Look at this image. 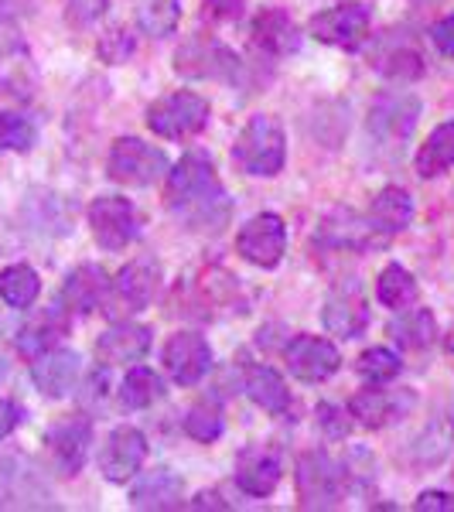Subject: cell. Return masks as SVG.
<instances>
[{
  "mask_svg": "<svg viewBox=\"0 0 454 512\" xmlns=\"http://www.w3.org/2000/svg\"><path fill=\"white\" fill-rule=\"evenodd\" d=\"M168 209L185 219L195 233H219L229 222V198L222 192L212 158L205 151H188L168 171Z\"/></svg>",
  "mask_w": 454,
  "mask_h": 512,
  "instance_id": "obj_1",
  "label": "cell"
},
{
  "mask_svg": "<svg viewBox=\"0 0 454 512\" xmlns=\"http://www.w3.org/2000/svg\"><path fill=\"white\" fill-rule=\"evenodd\" d=\"M233 161L253 178L280 175L287 161V137H284L280 120L270 117V113L250 117V123L239 130V137L233 144Z\"/></svg>",
  "mask_w": 454,
  "mask_h": 512,
  "instance_id": "obj_2",
  "label": "cell"
},
{
  "mask_svg": "<svg viewBox=\"0 0 454 512\" xmlns=\"http://www.w3.org/2000/svg\"><path fill=\"white\" fill-rule=\"evenodd\" d=\"M106 171L117 185L127 188H147L154 181L168 178V154L154 144H144L140 137H120L110 147Z\"/></svg>",
  "mask_w": 454,
  "mask_h": 512,
  "instance_id": "obj_3",
  "label": "cell"
},
{
  "mask_svg": "<svg viewBox=\"0 0 454 512\" xmlns=\"http://www.w3.org/2000/svg\"><path fill=\"white\" fill-rule=\"evenodd\" d=\"M345 468L328 451H308L297 458V499L304 509H332L342 502Z\"/></svg>",
  "mask_w": 454,
  "mask_h": 512,
  "instance_id": "obj_4",
  "label": "cell"
},
{
  "mask_svg": "<svg viewBox=\"0 0 454 512\" xmlns=\"http://www.w3.org/2000/svg\"><path fill=\"white\" fill-rule=\"evenodd\" d=\"M420 117V103L410 93L396 89V93H383L369 110V134L379 140V147L403 154V144L410 140Z\"/></svg>",
  "mask_w": 454,
  "mask_h": 512,
  "instance_id": "obj_5",
  "label": "cell"
},
{
  "mask_svg": "<svg viewBox=\"0 0 454 512\" xmlns=\"http://www.w3.org/2000/svg\"><path fill=\"white\" fill-rule=\"evenodd\" d=\"M89 226H93L96 243L110 253L127 250L140 236V216H137L134 202L120 195L93 198V205H89Z\"/></svg>",
  "mask_w": 454,
  "mask_h": 512,
  "instance_id": "obj_6",
  "label": "cell"
},
{
  "mask_svg": "<svg viewBox=\"0 0 454 512\" xmlns=\"http://www.w3.org/2000/svg\"><path fill=\"white\" fill-rule=\"evenodd\" d=\"M209 123V99H202L198 93H171L161 96L158 103L147 110V127L158 137L181 140L192 137Z\"/></svg>",
  "mask_w": 454,
  "mask_h": 512,
  "instance_id": "obj_7",
  "label": "cell"
},
{
  "mask_svg": "<svg viewBox=\"0 0 454 512\" xmlns=\"http://www.w3.org/2000/svg\"><path fill=\"white\" fill-rule=\"evenodd\" d=\"M175 72L188 79H236L239 59L222 41L209 35H195L175 52Z\"/></svg>",
  "mask_w": 454,
  "mask_h": 512,
  "instance_id": "obj_8",
  "label": "cell"
},
{
  "mask_svg": "<svg viewBox=\"0 0 454 512\" xmlns=\"http://www.w3.org/2000/svg\"><path fill=\"white\" fill-rule=\"evenodd\" d=\"M89 444H93V424L82 414H69L62 420H55L45 431V448L52 454V465L62 475H76L86 465Z\"/></svg>",
  "mask_w": 454,
  "mask_h": 512,
  "instance_id": "obj_9",
  "label": "cell"
},
{
  "mask_svg": "<svg viewBox=\"0 0 454 512\" xmlns=\"http://www.w3.org/2000/svg\"><path fill=\"white\" fill-rule=\"evenodd\" d=\"M236 250L243 260H250L253 267H277L280 256L287 250V226L284 219L274 212H260L239 229Z\"/></svg>",
  "mask_w": 454,
  "mask_h": 512,
  "instance_id": "obj_10",
  "label": "cell"
},
{
  "mask_svg": "<svg viewBox=\"0 0 454 512\" xmlns=\"http://www.w3.org/2000/svg\"><path fill=\"white\" fill-rule=\"evenodd\" d=\"M366 325H369L366 287H362L356 277L338 280L325 297V328L332 335L356 338V335L366 332Z\"/></svg>",
  "mask_w": 454,
  "mask_h": 512,
  "instance_id": "obj_11",
  "label": "cell"
},
{
  "mask_svg": "<svg viewBox=\"0 0 454 512\" xmlns=\"http://www.w3.org/2000/svg\"><path fill=\"white\" fill-rule=\"evenodd\" d=\"M284 355H287L291 376H297L301 383H321V379L335 376L338 366H342V352H338L328 338H318V335L291 338Z\"/></svg>",
  "mask_w": 454,
  "mask_h": 512,
  "instance_id": "obj_12",
  "label": "cell"
},
{
  "mask_svg": "<svg viewBox=\"0 0 454 512\" xmlns=\"http://www.w3.org/2000/svg\"><path fill=\"white\" fill-rule=\"evenodd\" d=\"M369 11L362 4H338L311 18V35L335 48H359L369 38Z\"/></svg>",
  "mask_w": 454,
  "mask_h": 512,
  "instance_id": "obj_13",
  "label": "cell"
},
{
  "mask_svg": "<svg viewBox=\"0 0 454 512\" xmlns=\"http://www.w3.org/2000/svg\"><path fill=\"white\" fill-rule=\"evenodd\" d=\"M147 458V437L137 431V427H117L110 437H106L103 451H99V472H103L106 482H127L140 472Z\"/></svg>",
  "mask_w": 454,
  "mask_h": 512,
  "instance_id": "obj_14",
  "label": "cell"
},
{
  "mask_svg": "<svg viewBox=\"0 0 454 512\" xmlns=\"http://www.w3.org/2000/svg\"><path fill=\"white\" fill-rule=\"evenodd\" d=\"M417 396L410 390H379V383H373L369 390H359L356 396L349 400V414L359 420L362 427H379L393 424V420L407 417L414 410Z\"/></svg>",
  "mask_w": 454,
  "mask_h": 512,
  "instance_id": "obj_15",
  "label": "cell"
},
{
  "mask_svg": "<svg viewBox=\"0 0 454 512\" xmlns=\"http://www.w3.org/2000/svg\"><path fill=\"white\" fill-rule=\"evenodd\" d=\"M164 369L181 386H195L212 369V349L198 332H178L164 345Z\"/></svg>",
  "mask_w": 454,
  "mask_h": 512,
  "instance_id": "obj_16",
  "label": "cell"
},
{
  "mask_svg": "<svg viewBox=\"0 0 454 512\" xmlns=\"http://www.w3.org/2000/svg\"><path fill=\"white\" fill-rule=\"evenodd\" d=\"M31 379H35L38 393L48 400H62L72 393L79 379V355L72 349H48L38 359H31Z\"/></svg>",
  "mask_w": 454,
  "mask_h": 512,
  "instance_id": "obj_17",
  "label": "cell"
},
{
  "mask_svg": "<svg viewBox=\"0 0 454 512\" xmlns=\"http://www.w3.org/2000/svg\"><path fill=\"white\" fill-rule=\"evenodd\" d=\"M158 291H161V267L158 260H147V256L130 260L117 274V280H113V294H117V301L127 311H144L158 297Z\"/></svg>",
  "mask_w": 454,
  "mask_h": 512,
  "instance_id": "obj_18",
  "label": "cell"
},
{
  "mask_svg": "<svg viewBox=\"0 0 454 512\" xmlns=\"http://www.w3.org/2000/svg\"><path fill=\"white\" fill-rule=\"evenodd\" d=\"M110 294V274L96 263H79L62 284V304L69 311H79V315H89L103 304V297Z\"/></svg>",
  "mask_w": 454,
  "mask_h": 512,
  "instance_id": "obj_19",
  "label": "cell"
},
{
  "mask_svg": "<svg viewBox=\"0 0 454 512\" xmlns=\"http://www.w3.org/2000/svg\"><path fill=\"white\" fill-rule=\"evenodd\" d=\"M151 349V328L144 325H130V321H120V325L106 328L96 342V355L106 362V366H127V362H140Z\"/></svg>",
  "mask_w": 454,
  "mask_h": 512,
  "instance_id": "obj_20",
  "label": "cell"
},
{
  "mask_svg": "<svg viewBox=\"0 0 454 512\" xmlns=\"http://www.w3.org/2000/svg\"><path fill=\"white\" fill-rule=\"evenodd\" d=\"M280 482V458L267 448H250L239 454L236 485L253 499H267Z\"/></svg>",
  "mask_w": 454,
  "mask_h": 512,
  "instance_id": "obj_21",
  "label": "cell"
},
{
  "mask_svg": "<svg viewBox=\"0 0 454 512\" xmlns=\"http://www.w3.org/2000/svg\"><path fill=\"white\" fill-rule=\"evenodd\" d=\"M65 328H69V318H65V304L62 297L52 304V308L45 311L41 318L28 321V325L21 328L18 338H14V345H18V355H24V359H38L41 352L55 349V342L65 335Z\"/></svg>",
  "mask_w": 454,
  "mask_h": 512,
  "instance_id": "obj_22",
  "label": "cell"
},
{
  "mask_svg": "<svg viewBox=\"0 0 454 512\" xmlns=\"http://www.w3.org/2000/svg\"><path fill=\"white\" fill-rule=\"evenodd\" d=\"M366 219H369V226H373L379 236L403 233V229L410 226V219H414V198L403 192V188H396V185L383 188V192L373 198V205H369Z\"/></svg>",
  "mask_w": 454,
  "mask_h": 512,
  "instance_id": "obj_23",
  "label": "cell"
},
{
  "mask_svg": "<svg viewBox=\"0 0 454 512\" xmlns=\"http://www.w3.org/2000/svg\"><path fill=\"white\" fill-rule=\"evenodd\" d=\"M181 492H185V485H181V478L171 472V468H154V472H147L134 485L130 502H134L137 509H154V512L178 509L181 506Z\"/></svg>",
  "mask_w": 454,
  "mask_h": 512,
  "instance_id": "obj_24",
  "label": "cell"
},
{
  "mask_svg": "<svg viewBox=\"0 0 454 512\" xmlns=\"http://www.w3.org/2000/svg\"><path fill=\"white\" fill-rule=\"evenodd\" d=\"M253 41L270 55H291L301 45L291 14L280 11V7H267L253 18Z\"/></svg>",
  "mask_w": 454,
  "mask_h": 512,
  "instance_id": "obj_25",
  "label": "cell"
},
{
  "mask_svg": "<svg viewBox=\"0 0 454 512\" xmlns=\"http://www.w3.org/2000/svg\"><path fill=\"white\" fill-rule=\"evenodd\" d=\"M246 393L260 410H267L274 417L287 414V407H291V390H287L284 376L270 366H253L246 373Z\"/></svg>",
  "mask_w": 454,
  "mask_h": 512,
  "instance_id": "obj_26",
  "label": "cell"
},
{
  "mask_svg": "<svg viewBox=\"0 0 454 512\" xmlns=\"http://www.w3.org/2000/svg\"><path fill=\"white\" fill-rule=\"evenodd\" d=\"M35 69L18 38H0V89L14 96H31Z\"/></svg>",
  "mask_w": 454,
  "mask_h": 512,
  "instance_id": "obj_27",
  "label": "cell"
},
{
  "mask_svg": "<svg viewBox=\"0 0 454 512\" xmlns=\"http://www.w3.org/2000/svg\"><path fill=\"white\" fill-rule=\"evenodd\" d=\"M376 229L369 226V219L366 222H359L352 212H338L335 219H325L318 226V239L321 243H328V246H338V250H366L369 243H376Z\"/></svg>",
  "mask_w": 454,
  "mask_h": 512,
  "instance_id": "obj_28",
  "label": "cell"
},
{
  "mask_svg": "<svg viewBox=\"0 0 454 512\" xmlns=\"http://www.w3.org/2000/svg\"><path fill=\"white\" fill-rule=\"evenodd\" d=\"M390 335L400 349H410V352H420L427 345H434V335H437V321L427 308H417V311H403L400 318L390 321Z\"/></svg>",
  "mask_w": 454,
  "mask_h": 512,
  "instance_id": "obj_29",
  "label": "cell"
},
{
  "mask_svg": "<svg viewBox=\"0 0 454 512\" xmlns=\"http://www.w3.org/2000/svg\"><path fill=\"white\" fill-rule=\"evenodd\" d=\"M41 294V280L28 263H14V267L0 270V301L7 308H31Z\"/></svg>",
  "mask_w": 454,
  "mask_h": 512,
  "instance_id": "obj_30",
  "label": "cell"
},
{
  "mask_svg": "<svg viewBox=\"0 0 454 512\" xmlns=\"http://www.w3.org/2000/svg\"><path fill=\"white\" fill-rule=\"evenodd\" d=\"M454 164V123H441L417 154V175L437 178Z\"/></svg>",
  "mask_w": 454,
  "mask_h": 512,
  "instance_id": "obj_31",
  "label": "cell"
},
{
  "mask_svg": "<svg viewBox=\"0 0 454 512\" xmlns=\"http://www.w3.org/2000/svg\"><path fill=\"white\" fill-rule=\"evenodd\" d=\"M376 297H379V304H386V308H393V311L410 308V304L417 301L414 274H410L407 267H400V263H390L376 280Z\"/></svg>",
  "mask_w": 454,
  "mask_h": 512,
  "instance_id": "obj_32",
  "label": "cell"
},
{
  "mask_svg": "<svg viewBox=\"0 0 454 512\" xmlns=\"http://www.w3.org/2000/svg\"><path fill=\"white\" fill-rule=\"evenodd\" d=\"M161 396H164L161 376L154 373V369H147V366L130 369V373L123 376V383H120V403L127 410H144V407H151V403H158Z\"/></svg>",
  "mask_w": 454,
  "mask_h": 512,
  "instance_id": "obj_33",
  "label": "cell"
},
{
  "mask_svg": "<svg viewBox=\"0 0 454 512\" xmlns=\"http://www.w3.org/2000/svg\"><path fill=\"white\" fill-rule=\"evenodd\" d=\"M178 21H181L178 0H140L137 24H140V31H144V35L168 38V35H175Z\"/></svg>",
  "mask_w": 454,
  "mask_h": 512,
  "instance_id": "obj_34",
  "label": "cell"
},
{
  "mask_svg": "<svg viewBox=\"0 0 454 512\" xmlns=\"http://www.w3.org/2000/svg\"><path fill=\"white\" fill-rule=\"evenodd\" d=\"M454 444V424L451 417H437L424 427V434L414 444V461L417 465H437Z\"/></svg>",
  "mask_w": 454,
  "mask_h": 512,
  "instance_id": "obj_35",
  "label": "cell"
},
{
  "mask_svg": "<svg viewBox=\"0 0 454 512\" xmlns=\"http://www.w3.org/2000/svg\"><path fill=\"white\" fill-rule=\"evenodd\" d=\"M35 123L28 117H21V113H0V154L4 151H31L35 147Z\"/></svg>",
  "mask_w": 454,
  "mask_h": 512,
  "instance_id": "obj_36",
  "label": "cell"
},
{
  "mask_svg": "<svg viewBox=\"0 0 454 512\" xmlns=\"http://www.w3.org/2000/svg\"><path fill=\"white\" fill-rule=\"evenodd\" d=\"M376 69L383 72L386 79L414 82L424 76V59H420L417 48H393V52H386L383 59L376 62Z\"/></svg>",
  "mask_w": 454,
  "mask_h": 512,
  "instance_id": "obj_37",
  "label": "cell"
},
{
  "mask_svg": "<svg viewBox=\"0 0 454 512\" xmlns=\"http://www.w3.org/2000/svg\"><path fill=\"white\" fill-rule=\"evenodd\" d=\"M359 376L366 379V383H390V379L400 376V355L390 352V349H366L359 355L356 362Z\"/></svg>",
  "mask_w": 454,
  "mask_h": 512,
  "instance_id": "obj_38",
  "label": "cell"
},
{
  "mask_svg": "<svg viewBox=\"0 0 454 512\" xmlns=\"http://www.w3.org/2000/svg\"><path fill=\"white\" fill-rule=\"evenodd\" d=\"M185 434L195 437V441H202V444L216 441V437L222 434V414H219V407H212V403H198V407L188 410Z\"/></svg>",
  "mask_w": 454,
  "mask_h": 512,
  "instance_id": "obj_39",
  "label": "cell"
},
{
  "mask_svg": "<svg viewBox=\"0 0 454 512\" xmlns=\"http://www.w3.org/2000/svg\"><path fill=\"white\" fill-rule=\"evenodd\" d=\"M134 55V35L123 28H110L103 38H99V59L110 65H123Z\"/></svg>",
  "mask_w": 454,
  "mask_h": 512,
  "instance_id": "obj_40",
  "label": "cell"
},
{
  "mask_svg": "<svg viewBox=\"0 0 454 512\" xmlns=\"http://www.w3.org/2000/svg\"><path fill=\"white\" fill-rule=\"evenodd\" d=\"M106 7H110V0H65V21L72 28H89L103 18Z\"/></svg>",
  "mask_w": 454,
  "mask_h": 512,
  "instance_id": "obj_41",
  "label": "cell"
},
{
  "mask_svg": "<svg viewBox=\"0 0 454 512\" xmlns=\"http://www.w3.org/2000/svg\"><path fill=\"white\" fill-rule=\"evenodd\" d=\"M352 414L345 407H335V403H321L318 407V424L325 427L328 437H349L352 431Z\"/></svg>",
  "mask_w": 454,
  "mask_h": 512,
  "instance_id": "obj_42",
  "label": "cell"
},
{
  "mask_svg": "<svg viewBox=\"0 0 454 512\" xmlns=\"http://www.w3.org/2000/svg\"><path fill=\"white\" fill-rule=\"evenodd\" d=\"M414 509L417 512H454V495H448V492H420Z\"/></svg>",
  "mask_w": 454,
  "mask_h": 512,
  "instance_id": "obj_43",
  "label": "cell"
},
{
  "mask_svg": "<svg viewBox=\"0 0 454 512\" xmlns=\"http://www.w3.org/2000/svg\"><path fill=\"white\" fill-rule=\"evenodd\" d=\"M431 41L437 45V52L454 59V18H441L431 28Z\"/></svg>",
  "mask_w": 454,
  "mask_h": 512,
  "instance_id": "obj_44",
  "label": "cell"
},
{
  "mask_svg": "<svg viewBox=\"0 0 454 512\" xmlns=\"http://www.w3.org/2000/svg\"><path fill=\"white\" fill-rule=\"evenodd\" d=\"M21 424V407L14 400H0V441L11 437Z\"/></svg>",
  "mask_w": 454,
  "mask_h": 512,
  "instance_id": "obj_45",
  "label": "cell"
},
{
  "mask_svg": "<svg viewBox=\"0 0 454 512\" xmlns=\"http://www.w3.org/2000/svg\"><path fill=\"white\" fill-rule=\"evenodd\" d=\"M205 4L212 7V14L222 21H236V18H243V7H246V0H205Z\"/></svg>",
  "mask_w": 454,
  "mask_h": 512,
  "instance_id": "obj_46",
  "label": "cell"
},
{
  "mask_svg": "<svg viewBox=\"0 0 454 512\" xmlns=\"http://www.w3.org/2000/svg\"><path fill=\"white\" fill-rule=\"evenodd\" d=\"M192 509H226V502H219L216 492H202L198 499L192 502Z\"/></svg>",
  "mask_w": 454,
  "mask_h": 512,
  "instance_id": "obj_47",
  "label": "cell"
},
{
  "mask_svg": "<svg viewBox=\"0 0 454 512\" xmlns=\"http://www.w3.org/2000/svg\"><path fill=\"white\" fill-rule=\"evenodd\" d=\"M4 376H7V362L0 359V383H4Z\"/></svg>",
  "mask_w": 454,
  "mask_h": 512,
  "instance_id": "obj_48",
  "label": "cell"
}]
</instances>
